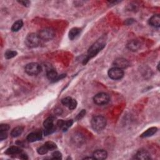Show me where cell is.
Returning a JSON list of instances; mask_svg holds the SVG:
<instances>
[{"label":"cell","instance_id":"6da1fadb","mask_svg":"<svg viewBox=\"0 0 160 160\" xmlns=\"http://www.w3.org/2000/svg\"><path fill=\"white\" fill-rule=\"evenodd\" d=\"M105 46L106 43L103 39H100L98 41H97L95 43H94L89 48L88 51V56L87 58L84 60L83 64H86L90 59L95 57L100 51H101L105 47Z\"/></svg>","mask_w":160,"mask_h":160},{"label":"cell","instance_id":"7a4b0ae2","mask_svg":"<svg viewBox=\"0 0 160 160\" xmlns=\"http://www.w3.org/2000/svg\"><path fill=\"white\" fill-rule=\"evenodd\" d=\"M91 124L95 131H101L106 127V120L103 116H95L91 119Z\"/></svg>","mask_w":160,"mask_h":160},{"label":"cell","instance_id":"3957f363","mask_svg":"<svg viewBox=\"0 0 160 160\" xmlns=\"http://www.w3.org/2000/svg\"><path fill=\"white\" fill-rule=\"evenodd\" d=\"M41 39L38 35L35 33H30L25 39V44L28 48H36L41 44Z\"/></svg>","mask_w":160,"mask_h":160},{"label":"cell","instance_id":"277c9868","mask_svg":"<svg viewBox=\"0 0 160 160\" xmlns=\"http://www.w3.org/2000/svg\"><path fill=\"white\" fill-rule=\"evenodd\" d=\"M55 118L53 116H49L44 120L43 123V126L45 128L44 134L45 136H48L50 134H52L55 131L56 127L54 124Z\"/></svg>","mask_w":160,"mask_h":160},{"label":"cell","instance_id":"5b68a950","mask_svg":"<svg viewBox=\"0 0 160 160\" xmlns=\"http://www.w3.org/2000/svg\"><path fill=\"white\" fill-rule=\"evenodd\" d=\"M25 70L28 75L35 76L41 71V67L37 63H30L26 65Z\"/></svg>","mask_w":160,"mask_h":160},{"label":"cell","instance_id":"8992f818","mask_svg":"<svg viewBox=\"0 0 160 160\" xmlns=\"http://www.w3.org/2000/svg\"><path fill=\"white\" fill-rule=\"evenodd\" d=\"M110 96L106 93H100L96 95L93 98V101L97 105H105L109 103Z\"/></svg>","mask_w":160,"mask_h":160},{"label":"cell","instance_id":"52a82bcc","mask_svg":"<svg viewBox=\"0 0 160 160\" xmlns=\"http://www.w3.org/2000/svg\"><path fill=\"white\" fill-rule=\"evenodd\" d=\"M38 35L41 38V41L43 40V41H48L55 37V31L51 28H44V29L39 31Z\"/></svg>","mask_w":160,"mask_h":160},{"label":"cell","instance_id":"ba28073f","mask_svg":"<svg viewBox=\"0 0 160 160\" xmlns=\"http://www.w3.org/2000/svg\"><path fill=\"white\" fill-rule=\"evenodd\" d=\"M108 76L111 79L113 80H118L121 79L124 76V71L123 70L120 68L114 67L111 68L108 71Z\"/></svg>","mask_w":160,"mask_h":160},{"label":"cell","instance_id":"9c48e42d","mask_svg":"<svg viewBox=\"0 0 160 160\" xmlns=\"http://www.w3.org/2000/svg\"><path fill=\"white\" fill-rule=\"evenodd\" d=\"M113 65H115V67L120 68V69H124L129 66V62L124 58H119L115 60L113 63Z\"/></svg>","mask_w":160,"mask_h":160},{"label":"cell","instance_id":"30bf717a","mask_svg":"<svg viewBox=\"0 0 160 160\" xmlns=\"http://www.w3.org/2000/svg\"><path fill=\"white\" fill-rule=\"evenodd\" d=\"M47 76L48 79L51 80V81H57V80H60L62 78H63L65 76H66V75H61L59 76L55 70H50L47 72Z\"/></svg>","mask_w":160,"mask_h":160},{"label":"cell","instance_id":"8fae6325","mask_svg":"<svg viewBox=\"0 0 160 160\" xmlns=\"http://www.w3.org/2000/svg\"><path fill=\"white\" fill-rule=\"evenodd\" d=\"M42 139V134L41 132H33L31 133L28 135L26 140L28 141L30 143L35 142Z\"/></svg>","mask_w":160,"mask_h":160},{"label":"cell","instance_id":"7c38bea8","mask_svg":"<svg viewBox=\"0 0 160 160\" xmlns=\"http://www.w3.org/2000/svg\"><path fill=\"white\" fill-rule=\"evenodd\" d=\"M135 158L137 159H150L151 158L150 153L145 150H141L137 152L135 155Z\"/></svg>","mask_w":160,"mask_h":160},{"label":"cell","instance_id":"4fadbf2b","mask_svg":"<svg viewBox=\"0 0 160 160\" xmlns=\"http://www.w3.org/2000/svg\"><path fill=\"white\" fill-rule=\"evenodd\" d=\"M93 158L96 159L102 160L105 159L107 158L108 153L105 150H98L93 153Z\"/></svg>","mask_w":160,"mask_h":160},{"label":"cell","instance_id":"5bb4252c","mask_svg":"<svg viewBox=\"0 0 160 160\" xmlns=\"http://www.w3.org/2000/svg\"><path fill=\"white\" fill-rule=\"evenodd\" d=\"M141 47L140 43L137 40H131L127 44V48L128 49L132 51H138Z\"/></svg>","mask_w":160,"mask_h":160},{"label":"cell","instance_id":"9a60e30c","mask_svg":"<svg viewBox=\"0 0 160 160\" xmlns=\"http://www.w3.org/2000/svg\"><path fill=\"white\" fill-rule=\"evenodd\" d=\"M149 23L151 26L159 28L160 26V16L158 15H153L149 20Z\"/></svg>","mask_w":160,"mask_h":160},{"label":"cell","instance_id":"2e32d148","mask_svg":"<svg viewBox=\"0 0 160 160\" xmlns=\"http://www.w3.org/2000/svg\"><path fill=\"white\" fill-rule=\"evenodd\" d=\"M22 153V150L18 146H11L7 150L5 153L8 155H18Z\"/></svg>","mask_w":160,"mask_h":160},{"label":"cell","instance_id":"e0dca14e","mask_svg":"<svg viewBox=\"0 0 160 160\" xmlns=\"http://www.w3.org/2000/svg\"><path fill=\"white\" fill-rule=\"evenodd\" d=\"M81 29L79 28H73L69 31V38L71 40L75 39L81 33Z\"/></svg>","mask_w":160,"mask_h":160},{"label":"cell","instance_id":"ac0fdd59","mask_svg":"<svg viewBox=\"0 0 160 160\" xmlns=\"http://www.w3.org/2000/svg\"><path fill=\"white\" fill-rule=\"evenodd\" d=\"M157 131H158V129L156 127L150 128L148 129H147L146 131H145V132L141 135V138H147V137L152 136L157 132Z\"/></svg>","mask_w":160,"mask_h":160},{"label":"cell","instance_id":"d6986e66","mask_svg":"<svg viewBox=\"0 0 160 160\" xmlns=\"http://www.w3.org/2000/svg\"><path fill=\"white\" fill-rule=\"evenodd\" d=\"M24 128L22 127H16L14 128L11 131V136L13 137V138H16V137H18L20 136L23 131Z\"/></svg>","mask_w":160,"mask_h":160},{"label":"cell","instance_id":"ffe728a7","mask_svg":"<svg viewBox=\"0 0 160 160\" xmlns=\"http://www.w3.org/2000/svg\"><path fill=\"white\" fill-rule=\"evenodd\" d=\"M23 26V22L22 20H18L16 21L11 27V31L13 32H17L21 29Z\"/></svg>","mask_w":160,"mask_h":160},{"label":"cell","instance_id":"44dd1931","mask_svg":"<svg viewBox=\"0 0 160 160\" xmlns=\"http://www.w3.org/2000/svg\"><path fill=\"white\" fill-rule=\"evenodd\" d=\"M72 141H73V143L75 144H77V145H81L83 142V136H81V135L79 134H76L75 135V136H73V138L72 139Z\"/></svg>","mask_w":160,"mask_h":160},{"label":"cell","instance_id":"7402d4cb","mask_svg":"<svg viewBox=\"0 0 160 160\" xmlns=\"http://www.w3.org/2000/svg\"><path fill=\"white\" fill-rule=\"evenodd\" d=\"M17 55V52L13 50H7L4 53V56L6 59L9 60L14 58Z\"/></svg>","mask_w":160,"mask_h":160},{"label":"cell","instance_id":"603a6c76","mask_svg":"<svg viewBox=\"0 0 160 160\" xmlns=\"http://www.w3.org/2000/svg\"><path fill=\"white\" fill-rule=\"evenodd\" d=\"M48 151H49L48 149L44 145L43 146L39 147L37 149L38 153L39 154V155H45V154H47Z\"/></svg>","mask_w":160,"mask_h":160},{"label":"cell","instance_id":"cb8c5ba5","mask_svg":"<svg viewBox=\"0 0 160 160\" xmlns=\"http://www.w3.org/2000/svg\"><path fill=\"white\" fill-rule=\"evenodd\" d=\"M44 145L47 146V148L48 149V150L49 151H52V150H55L56 148V145L55 143L54 142H52V141H47L45 143Z\"/></svg>","mask_w":160,"mask_h":160},{"label":"cell","instance_id":"d4e9b609","mask_svg":"<svg viewBox=\"0 0 160 160\" xmlns=\"http://www.w3.org/2000/svg\"><path fill=\"white\" fill-rule=\"evenodd\" d=\"M73 123V121L72 119H70V120H68V121H65L64 123V124H63V127H62V129L63 131H66L68 130V129L70 128L72 124Z\"/></svg>","mask_w":160,"mask_h":160},{"label":"cell","instance_id":"484cf974","mask_svg":"<svg viewBox=\"0 0 160 160\" xmlns=\"http://www.w3.org/2000/svg\"><path fill=\"white\" fill-rule=\"evenodd\" d=\"M72 100H73V98H71V97H69V96L66 97V98L61 100V103L63 105L68 107L69 106L70 104L71 103Z\"/></svg>","mask_w":160,"mask_h":160},{"label":"cell","instance_id":"4316f807","mask_svg":"<svg viewBox=\"0 0 160 160\" xmlns=\"http://www.w3.org/2000/svg\"><path fill=\"white\" fill-rule=\"evenodd\" d=\"M52 156H53V159H60L62 158L61 153L58 151L53 152L52 154Z\"/></svg>","mask_w":160,"mask_h":160},{"label":"cell","instance_id":"83f0119b","mask_svg":"<svg viewBox=\"0 0 160 160\" xmlns=\"http://www.w3.org/2000/svg\"><path fill=\"white\" fill-rule=\"evenodd\" d=\"M10 127L7 124H1L0 126V131H8L9 130Z\"/></svg>","mask_w":160,"mask_h":160},{"label":"cell","instance_id":"f1b7e54d","mask_svg":"<svg viewBox=\"0 0 160 160\" xmlns=\"http://www.w3.org/2000/svg\"><path fill=\"white\" fill-rule=\"evenodd\" d=\"M85 115H86V110H83L81 111H80V112L78 114V115L76 116V117L75 119H76V121H79V120L81 119Z\"/></svg>","mask_w":160,"mask_h":160},{"label":"cell","instance_id":"f546056e","mask_svg":"<svg viewBox=\"0 0 160 160\" xmlns=\"http://www.w3.org/2000/svg\"><path fill=\"white\" fill-rule=\"evenodd\" d=\"M77 106V101L75 99H73L71 102V103L70 105H69V106H68V108H69L70 110H74V109H75V108H76Z\"/></svg>","mask_w":160,"mask_h":160},{"label":"cell","instance_id":"4dcf8cb0","mask_svg":"<svg viewBox=\"0 0 160 160\" xmlns=\"http://www.w3.org/2000/svg\"><path fill=\"white\" fill-rule=\"evenodd\" d=\"M8 137V131H0V140L3 141Z\"/></svg>","mask_w":160,"mask_h":160},{"label":"cell","instance_id":"1f68e13d","mask_svg":"<svg viewBox=\"0 0 160 160\" xmlns=\"http://www.w3.org/2000/svg\"><path fill=\"white\" fill-rule=\"evenodd\" d=\"M19 3L21 4L22 5L25 6V7H29V5L30 4V1H18Z\"/></svg>","mask_w":160,"mask_h":160},{"label":"cell","instance_id":"d6a6232c","mask_svg":"<svg viewBox=\"0 0 160 160\" xmlns=\"http://www.w3.org/2000/svg\"><path fill=\"white\" fill-rule=\"evenodd\" d=\"M20 158L23 159H27L28 158L26 154H21V153L20 154Z\"/></svg>","mask_w":160,"mask_h":160},{"label":"cell","instance_id":"836d02e7","mask_svg":"<svg viewBox=\"0 0 160 160\" xmlns=\"http://www.w3.org/2000/svg\"><path fill=\"white\" fill-rule=\"evenodd\" d=\"M84 159H95L93 157V158H91V157H86L84 158Z\"/></svg>","mask_w":160,"mask_h":160}]
</instances>
